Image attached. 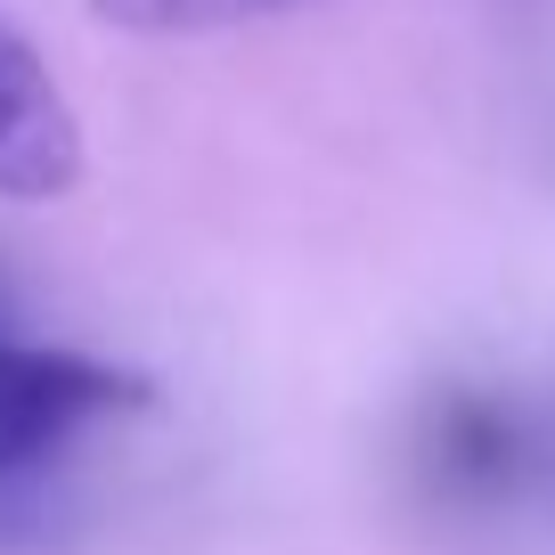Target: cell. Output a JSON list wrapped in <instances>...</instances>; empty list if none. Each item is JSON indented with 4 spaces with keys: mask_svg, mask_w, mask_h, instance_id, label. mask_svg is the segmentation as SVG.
Here are the masks:
<instances>
[{
    "mask_svg": "<svg viewBox=\"0 0 555 555\" xmlns=\"http://www.w3.org/2000/svg\"><path fill=\"white\" fill-rule=\"evenodd\" d=\"M131 400H147V384L122 376V367L0 335V474L41 466L50 450H66L82 434L90 416H115Z\"/></svg>",
    "mask_w": 555,
    "mask_h": 555,
    "instance_id": "1",
    "label": "cell"
},
{
    "mask_svg": "<svg viewBox=\"0 0 555 555\" xmlns=\"http://www.w3.org/2000/svg\"><path fill=\"white\" fill-rule=\"evenodd\" d=\"M74 180H82L74 106L57 90V74L41 66V50L0 17V196L9 205H50Z\"/></svg>",
    "mask_w": 555,
    "mask_h": 555,
    "instance_id": "2",
    "label": "cell"
},
{
    "mask_svg": "<svg viewBox=\"0 0 555 555\" xmlns=\"http://www.w3.org/2000/svg\"><path fill=\"white\" fill-rule=\"evenodd\" d=\"M295 0H90L99 25L122 34H229V25H261Z\"/></svg>",
    "mask_w": 555,
    "mask_h": 555,
    "instance_id": "3",
    "label": "cell"
}]
</instances>
